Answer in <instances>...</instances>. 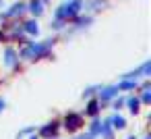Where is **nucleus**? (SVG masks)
Listing matches in <instances>:
<instances>
[{"label":"nucleus","instance_id":"obj_1","mask_svg":"<svg viewBox=\"0 0 151 139\" xmlns=\"http://www.w3.org/2000/svg\"><path fill=\"white\" fill-rule=\"evenodd\" d=\"M79 9H81V2H73L68 7H62V11H58V17H73Z\"/></svg>","mask_w":151,"mask_h":139},{"label":"nucleus","instance_id":"obj_2","mask_svg":"<svg viewBox=\"0 0 151 139\" xmlns=\"http://www.w3.org/2000/svg\"><path fill=\"white\" fill-rule=\"evenodd\" d=\"M66 127H68V129H79V127H81V116H77V114L66 116Z\"/></svg>","mask_w":151,"mask_h":139},{"label":"nucleus","instance_id":"obj_3","mask_svg":"<svg viewBox=\"0 0 151 139\" xmlns=\"http://www.w3.org/2000/svg\"><path fill=\"white\" fill-rule=\"evenodd\" d=\"M114 93H116V87H108V89H104L101 98H104V100H108V98H112Z\"/></svg>","mask_w":151,"mask_h":139},{"label":"nucleus","instance_id":"obj_4","mask_svg":"<svg viewBox=\"0 0 151 139\" xmlns=\"http://www.w3.org/2000/svg\"><path fill=\"white\" fill-rule=\"evenodd\" d=\"M112 125L118 127V129H122V127H124V118H122V116H114V118H112Z\"/></svg>","mask_w":151,"mask_h":139},{"label":"nucleus","instance_id":"obj_5","mask_svg":"<svg viewBox=\"0 0 151 139\" xmlns=\"http://www.w3.org/2000/svg\"><path fill=\"white\" fill-rule=\"evenodd\" d=\"M128 106H130V110H132V112H137V110H139V100H137V98L128 100Z\"/></svg>","mask_w":151,"mask_h":139},{"label":"nucleus","instance_id":"obj_6","mask_svg":"<svg viewBox=\"0 0 151 139\" xmlns=\"http://www.w3.org/2000/svg\"><path fill=\"white\" fill-rule=\"evenodd\" d=\"M13 62H15V52L6 50V64H13Z\"/></svg>","mask_w":151,"mask_h":139},{"label":"nucleus","instance_id":"obj_7","mask_svg":"<svg viewBox=\"0 0 151 139\" xmlns=\"http://www.w3.org/2000/svg\"><path fill=\"white\" fill-rule=\"evenodd\" d=\"M54 131H56V127H54V125H52V127H44L42 135H46V137H48V135H54Z\"/></svg>","mask_w":151,"mask_h":139},{"label":"nucleus","instance_id":"obj_8","mask_svg":"<svg viewBox=\"0 0 151 139\" xmlns=\"http://www.w3.org/2000/svg\"><path fill=\"white\" fill-rule=\"evenodd\" d=\"M31 11H33L35 15H40V13H42V4H40V2H33V4H31Z\"/></svg>","mask_w":151,"mask_h":139},{"label":"nucleus","instance_id":"obj_9","mask_svg":"<svg viewBox=\"0 0 151 139\" xmlns=\"http://www.w3.org/2000/svg\"><path fill=\"white\" fill-rule=\"evenodd\" d=\"M27 31L29 33H37V25L35 23H27Z\"/></svg>","mask_w":151,"mask_h":139},{"label":"nucleus","instance_id":"obj_10","mask_svg":"<svg viewBox=\"0 0 151 139\" xmlns=\"http://www.w3.org/2000/svg\"><path fill=\"white\" fill-rule=\"evenodd\" d=\"M97 112V102H91L89 104V114H95Z\"/></svg>","mask_w":151,"mask_h":139},{"label":"nucleus","instance_id":"obj_11","mask_svg":"<svg viewBox=\"0 0 151 139\" xmlns=\"http://www.w3.org/2000/svg\"><path fill=\"white\" fill-rule=\"evenodd\" d=\"M130 87H134V83H132V81H126V83H122V85H120V89H130Z\"/></svg>","mask_w":151,"mask_h":139},{"label":"nucleus","instance_id":"obj_12","mask_svg":"<svg viewBox=\"0 0 151 139\" xmlns=\"http://www.w3.org/2000/svg\"><path fill=\"white\" fill-rule=\"evenodd\" d=\"M2 108H4V102H2V100H0V110H2Z\"/></svg>","mask_w":151,"mask_h":139},{"label":"nucleus","instance_id":"obj_13","mask_svg":"<svg viewBox=\"0 0 151 139\" xmlns=\"http://www.w3.org/2000/svg\"><path fill=\"white\" fill-rule=\"evenodd\" d=\"M33 139H35V137H33Z\"/></svg>","mask_w":151,"mask_h":139}]
</instances>
